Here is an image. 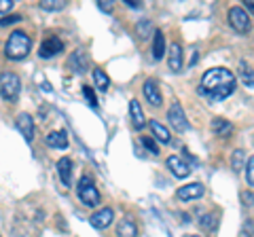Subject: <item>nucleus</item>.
<instances>
[{
  "label": "nucleus",
  "mask_w": 254,
  "mask_h": 237,
  "mask_svg": "<svg viewBox=\"0 0 254 237\" xmlns=\"http://www.w3.org/2000/svg\"><path fill=\"white\" fill-rule=\"evenodd\" d=\"M76 193H78V197H81V201H83L85 205H91V208H93V205L100 203V191L95 188L93 180H91L89 176H83L81 180H78Z\"/></svg>",
  "instance_id": "obj_4"
},
{
  "label": "nucleus",
  "mask_w": 254,
  "mask_h": 237,
  "mask_svg": "<svg viewBox=\"0 0 254 237\" xmlns=\"http://www.w3.org/2000/svg\"><path fill=\"white\" fill-rule=\"evenodd\" d=\"M136 34L142 38V41H146V38L153 34V23H150L148 19H142L138 21V26H136Z\"/></svg>",
  "instance_id": "obj_23"
},
{
  "label": "nucleus",
  "mask_w": 254,
  "mask_h": 237,
  "mask_svg": "<svg viewBox=\"0 0 254 237\" xmlns=\"http://www.w3.org/2000/svg\"><path fill=\"white\" fill-rule=\"evenodd\" d=\"M83 93H85V98H87V102H89V106H98V100H95V93H93V89L89 85H83Z\"/></svg>",
  "instance_id": "obj_28"
},
{
  "label": "nucleus",
  "mask_w": 254,
  "mask_h": 237,
  "mask_svg": "<svg viewBox=\"0 0 254 237\" xmlns=\"http://www.w3.org/2000/svg\"><path fill=\"white\" fill-rule=\"evenodd\" d=\"M153 58L155 59H161L163 53H165V34L161 32V30H155L153 32Z\"/></svg>",
  "instance_id": "obj_19"
},
{
  "label": "nucleus",
  "mask_w": 254,
  "mask_h": 237,
  "mask_svg": "<svg viewBox=\"0 0 254 237\" xmlns=\"http://www.w3.org/2000/svg\"><path fill=\"white\" fill-rule=\"evenodd\" d=\"M98 6L102 11H113V2H108V0H100Z\"/></svg>",
  "instance_id": "obj_32"
},
{
  "label": "nucleus",
  "mask_w": 254,
  "mask_h": 237,
  "mask_svg": "<svg viewBox=\"0 0 254 237\" xmlns=\"http://www.w3.org/2000/svg\"><path fill=\"white\" fill-rule=\"evenodd\" d=\"M142 144H144V148H148V151L150 153H153V155H157L159 153V148H157V144H155V142H153V138H142Z\"/></svg>",
  "instance_id": "obj_29"
},
{
  "label": "nucleus",
  "mask_w": 254,
  "mask_h": 237,
  "mask_svg": "<svg viewBox=\"0 0 254 237\" xmlns=\"http://www.w3.org/2000/svg\"><path fill=\"white\" fill-rule=\"evenodd\" d=\"M187 237H199V235H187Z\"/></svg>",
  "instance_id": "obj_34"
},
{
  "label": "nucleus",
  "mask_w": 254,
  "mask_h": 237,
  "mask_svg": "<svg viewBox=\"0 0 254 237\" xmlns=\"http://www.w3.org/2000/svg\"><path fill=\"white\" fill-rule=\"evenodd\" d=\"M17 129H19V133H21V136L26 138L28 142L34 140V123H32V117H30V115L21 113V115L17 117Z\"/></svg>",
  "instance_id": "obj_10"
},
{
  "label": "nucleus",
  "mask_w": 254,
  "mask_h": 237,
  "mask_svg": "<svg viewBox=\"0 0 254 237\" xmlns=\"http://www.w3.org/2000/svg\"><path fill=\"white\" fill-rule=\"evenodd\" d=\"M129 117H131L133 129H142V127H144V123H146L144 121V110H142L138 100H131L129 102Z\"/></svg>",
  "instance_id": "obj_14"
},
{
  "label": "nucleus",
  "mask_w": 254,
  "mask_h": 237,
  "mask_svg": "<svg viewBox=\"0 0 254 237\" xmlns=\"http://www.w3.org/2000/svg\"><path fill=\"white\" fill-rule=\"evenodd\" d=\"M203 184H199V182H190V184H187V186H180L178 188V199H182V201H190V199H199V197L203 195Z\"/></svg>",
  "instance_id": "obj_8"
},
{
  "label": "nucleus",
  "mask_w": 254,
  "mask_h": 237,
  "mask_svg": "<svg viewBox=\"0 0 254 237\" xmlns=\"http://www.w3.org/2000/svg\"><path fill=\"white\" fill-rule=\"evenodd\" d=\"M127 4H129V6H133V9H138V6H140V2H138V0H127Z\"/></svg>",
  "instance_id": "obj_33"
},
{
  "label": "nucleus",
  "mask_w": 254,
  "mask_h": 237,
  "mask_svg": "<svg viewBox=\"0 0 254 237\" xmlns=\"http://www.w3.org/2000/svg\"><path fill=\"white\" fill-rule=\"evenodd\" d=\"M168 168L172 170V174H174L176 178H187L189 174H190V168L180 159L178 155H172V157H170V159H168Z\"/></svg>",
  "instance_id": "obj_13"
},
{
  "label": "nucleus",
  "mask_w": 254,
  "mask_h": 237,
  "mask_svg": "<svg viewBox=\"0 0 254 237\" xmlns=\"http://www.w3.org/2000/svg\"><path fill=\"white\" fill-rule=\"evenodd\" d=\"M199 91L210 102H220L235 91V74L227 68H212L203 74Z\"/></svg>",
  "instance_id": "obj_1"
},
{
  "label": "nucleus",
  "mask_w": 254,
  "mask_h": 237,
  "mask_svg": "<svg viewBox=\"0 0 254 237\" xmlns=\"http://www.w3.org/2000/svg\"><path fill=\"white\" fill-rule=\"evenodd\" d=\"M15 6L13 0H0V13H6V11H11Z\"/></svg>",
  "instance_id": "obj_31"
},
{
  "label": "nucleus",
  "mask_w": 254,
  "mask_h": 237,
  "mask_svg": "<svg viewBox=\"0 0 254 237\" xmlns=\"http://www.w3.org/2000/svg\"><path fill=\"white\" fill-rule=\"evenodd\" d=\"M47 140V144H49L51 148H66L68 146V136H66V131H51L49 136L45 138Z\"/></svg>",
  "instance_id": "obj_18"
},
{
  "label": "nucleus",
  "mask_w": 254,
  "mask_h": 237,
  "mask_svg": "<svg viewBox=\"0 0 254 237\" xmlns=\"http://www.w3.org/2000/svg\"><path fill=\"white\" fill-rule=\"evenodd\" d=\"M58 174H60L64 186H70V178H72V161H70L68 157L60 159V163H58Z\"/></svg>",
  "instance_id": "obj_16"
},
{
  "label": "nucleus",
  "mask_w": 254,
  "mask_h": 237,
  "mask_svg": "<svg viewBox=\"0 0 254 237\" xmlns=\"http://www.w3.org/2000/svg\"><path fill=\"white\" fill-rule=\"evenodd\" d=\"M117 233H119V237H136L138 235V227H136L133 220L123 218L121 223L117 225Z\"/></svg>",
  "instance_id": "obj_17"
},
{
  "label": "nucleus",
  "mask_w": 254,
  "mask_h": 237,
  "mask_svg": "<svg viewBox=\"0 0 254 237\" xmlns=\"http://www.w3.org/2000/svg\"><path fill=\"white\" fill-rule=\"evenodd\" d=\"M212 131L216 133L218 138L229 136V133H231V123L225 121V118H212Z\"/></svg>",
  "instance_id": "obj_21"
},
{
  "label": "nucleus",
  "mask_w": 254,
  "mask_h": 237,
  "mask_svg": "<svg viewBox=\"0 0 254 237\" xmlns=\"http://www.w3.org/2000/svg\"><path fill=\"white\" fill-rule=\"evenodd\" d=\"M168 118H170L172 127L176 131H187L189 129V121L185 117V110H182V106L178 104V102H176V104H172L170 113H168Z\"/></svg>",
  "instance_id": "obj_6"
},
{
  "label": "nucleus",
  "mask_w": 254,
  "mask_h": 237,
  "mask_svg": "<svg viewBox=\"0 0 254 237\" xmlns=\"http://www.w3.org/2000/svg\"><path fill=\"white\" fill-rule=\"evenodd\" d=\"M62 49H64V43L60 41V38L49 36V38H45L43 45H41V58L49 59V58H53V55H58Z\"/></svg>",
  "instance_id": "obj_7"
},
{
  "label": "nucleus",
  "mask_w": 254,
  "mask_h": 237,
  "mask_svg": "<svg viewBox=\"0 0 254 237\" xmlns=\"http://www.w3.org/2000/svg\"><path fill=\"white\" fill-rule=\"evenodd\" d=\"M246 180H248V186L254 184V159L252 157H248V161H246Z\"/></svg>",
  "instance_id": "obj_27"
},
{
  "label": "nucleus",
  "mask_w": 254,
  "mask_h": 237,
  "mask_svg": "<svg viewBox=\"0 0 254 237\" xmlns=\"http://www.w3.org/2000/svg\"><path fill=\"white\" fill-rule=\"evenodd\" d=\"M68 68L72 70V72H78V74L87 72V68H89V61H87V55H85L83 51H74V53L68 58Z\"/></svg>",
  "instance_id": "obj_9"
},
{
  "label": "nucleus",
  "mask_w": 254,
  "mask_h": 237,
  "mask_svg": "<svg viewBox=\"0 0 254 237\" xmlns=\"http://www.w3.org/2000/svg\"><path fill=\"white\" fill-rule=\"evenodd\" d=\"M93 81H95V87H98L100 91H108V87H110V78H108V74L104 72V70L93 68Z\"/></svg>",
  "instance_id": "obj_22"
},
{
  "label": "nucleus",
  "mask_w": 254,
  "mask_h": 237,
  "mask_svg": "<svg viewBox=\"0 0 254 237\" xmlns=\"http://www.w3.org/2000/svg\"><path fill=\"white\" fill-rule=\"evenodd\" d=\"M30 47H32V41L26 32H21V30H15V32L9 36V41H6V58L9 59H23L26 55L30 53Z\"/></svg>",
  "instance_id": "obj_2"
},
{
  "label": "nucleus",
  "mask_w": 254,
  "mask_h": 237,
  "mask_svg": "<svg viewBox=\"0 0 254 237\" xmlns=\"http://www.w3.org/2000/svg\"><path fill=\"white\" fill-rule=\"evenodd\" d=\"M240 74H242V78H244L246 87H252L254 78H252V70H250V64H246V61H242V64H240Z\"/></svg>",
  "instance_id": "obj_26"
},
{
  "label": "nucleus",
  "mask_w": 254,
  "mask_h": 237,
  "mask_svg": "<svg viewBox=\"0 0 254 237\" xmlns=\"http://www.w3.org/2000/svg\"><path fill=\"white\" fill-rule=\"evenodd\" d=\"M246 153L244 151H235L233 153V161H231V168L235 170V172H242L244 170V165H246Z\"/></svg>",
  "instance_id": "obj_24"
},
{
  "label": "nucleus",
  "mask_w": 254,
  "mask_h": 237,
  "mask_svg": "<svg viewBox=\"0 0 254 237\" xmlns=\"http://www.w3.org/2000/svg\"><path fill=\"white\" fill-rule=\"evenodd\" d=\"M168 64L170 68L174 70V72H178V70L182 68V47L178 43H172L170 45V51H168Z\"/></svg>",
  "instance_id": "obj_15"
},
{
  "label": "nucleus",
  "mask_w": 254,
  "mask_h": 237,
  "mask_svg": "<svg viewBox=\"0 0 254 237\" xmlns=\"http://www.w3.org/2000/svg\"><path fill=\"white\" fill-rule=\"evenodd\" d=\"M113 218H115V212L110 208H104V210H100L98 214H93L89 223L93 229H106L110 223H113Z\"/></svg>",
  "instance_id": "obj_12"
},
{
  "label": "nucleus",
  "mask_w": 254,
  "mask_h": 237,
  "mask_svg": "<svg viewBox=\"0 0 254 237\" xmlns=\"http://www.w3.org/2000/svg\"><path fill=\"white\" fill-rule=\"evenodd\" d=\"M19 87L21 81L15 72H2L0 74V96L6 102H15L19 96Z\"/></svg>",
  "instance_id": "obj_3"
},
{
  "label": "nucleus",
  "mask_w": 254,
  "mask_h": 237,
  "mask_svg": "<svg viewBox=\"0 0 254 237\" xmlns=\"http://www.w3.org/2000/svg\"><path fill=\"white\" fill-rule=\"evenodd\" d=\"M150 129H153V133H155V138L161 142V144H170V131H168V127H165V125H161L157 121V118H153V121H150Z\"/></svg>",
  "instance_id": "obj_20"
},
{
  "label": "nucleus",
  "mask_w": 254,
  "mask_h": 237,
  "mask_svg": "<svg viewBox=\"0 0 254 237\" xmlns=\"http://www.w3.org/2000/svg\"><path fill=\"white\" fill-rule=\"evenodd\" d=\"M66 2H62V0H41V9L43 11H62Z\"/></svg>",
  "instance_id": "obj_25"
},
{
  "label": "nucleus",
  "mask_w": 254,
  "mask_h": 237,
  "mask_svg": "<svg viewBox=\"0 0 254 237\" xmlns=\"http://www.w3.org/2000/svg\"><path fill=\"white\" fill-rule=\"evenodd\" d=\"M21 21V15H6L4 19H0V26H9V23H17Z\"/></svg>",
  "instance_id": "obj_30"
},
{
  "label": "nucleus",
  "mask_w": 254,
  "mask_h": 237,
  "mask_svg": "<svg viewBox=\"0 0 254 237\" xmlns=\"http://www.w3.org/2000/svg\"><path fill=\"white\" fill-rule=\"evenodd\" d=\"M142 91H144V98L148 100V104L161 106V91H159V87H157V83L153 81V78H148V81L144 83Z\"/></svg>",
  "instance_id": "obj_11"
},
{
  "label": "nucleus",
  "mask_w": 254,
  "mask_h": 237,
  "mask_svg": "<svg viewBox=\"0 0 254 237\" xmlns=\"http://www.w3.org/2000/svg\"><path fill=\"white\" fill-rule=\"evenodd\" d=\"M229 23H231L240 34H244L250 30V15L244 9H240V6H233V9H229Z\"/></svg>",
  "instance_id": "obj_5"
}]
</instances>
